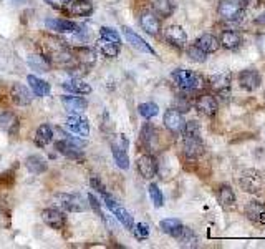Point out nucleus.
I'll return each instance as SVG.
<instances>
[{
    "label": "nucleus",
    "mask_w": 265,
    "mask_h": 249,
    "mask_svg": "<svg viewBox=\"0 0 265 249\" xmlns=\"http://www.w3.org/2000/svg\"><path fill=\"white\" fill-rule=\"evenodd\" d=\"M260 83H262V76L255 69H245L239 73V85L245 92H255Z\"/></svg>",
    "instance_id": "nucleus-8"
},
{
    "label": "nucleus",
    "mask_w": 265,
    "mask_h": 249,
    "mask_svg": "<svg viewBox=\"0 0 265 249\" xmlns=\"http://www.w3.org/2000/svg\"><path fill=\"white\" fill-rule=\"evenodd\" d=\"M25 166L30 173H35V175H40V173H43V171H47V163H45L43 158L38 155H32L27 158Z\"/></svg>",
    "instance_id": "nucleus-33"
},
{
    "label": "nucleus",
    "mask_w": 265,
    "mask_h": 249,
    "mask_svg": "<svg viewBox=\"0 0 265 249\" xmlns=\"http://www.w3.org/2000/svg\"><path fill=\"white\" fill-rule=\"evenodd\" d=\"M27 81H29L32 92H33L36 97H47V95L50 93V90H52L50 88V83H47L45 80L38 78V76H35V75L27 76Z\"/></svg>",
    "instance_id": "nucleus-27"
},
{
    "label": "nucleus",
    "mask_w": 265,
    "mask_h": 249,
    "mask_svg": "<svg viewBox=\"0 0 265 249\" xmlns=\"http://www.w3.org/2000/svg\"><path fill=\"white\" fill-rule=\"evenodd\" d=\"M43 50H45V55H47V60L53 62V63L66 65V63L73 62V53L68 50L66 43L58 37L45 38Z\"/></svg>",
    "instance_id": "nucleus-1"
},
{
    "label": "nucleus",
    "mask_w": 265,
    "mask_h": 249,
    "mask_svg": "<svg viewBox=\"0 0 265 249\" xmlns=\"http://www.w3.org/2000/svg\"><path fill=\"white\" fill-rule=\"evenodd\" d=\"M136 165H138L139 175L146 179H153L154 176L158 175V161L151 155L139 156L138 160H136Z\"/></svg>",
    "instance_id": "nucleus-12"
},
{
    "label": "nucleus",
    "mask_w": 265,
    "mask_h": 249,
    "mask_svg": "<svg viewBox=\"0 0 265 249\" xmlns=\"http://www.w3.org/2000/svg\"><path fill=\"white\" fill-rule=\"evenodd\" d=\"M159 228H161L163 233H166L169 234V236H172V238H177L181 234V231H182V223L179 219H176V218H166V219H163L161 223H159Z\"/></svg>",
    "instance_id": "nucleus-28"
},
{
    "label": "nucleus",
    "mask_w": 265,
    "mask_h": 249,
    "mask_svg": "<svg viewBox=\"0 0 265 249\" xmlns=\"http://www.w3.org/2000/svg\"><path fill=\"white\" fill-rule=\"evenodd\" d=\"M62 103H63V107H65V110L70 113H81L88 108V102L81 97H75V95L62 97Z\"/></svg>",
    "instance_id": "nucleus-22"
},
{
    "label": "nucleus",
    "mask_w": 265,
    "mask_h": 249,
    "mask_svg": "<svg viewBox=\"0 0 265 249\" xmlns=\"http://www.w3.org/2000/svg\"><path fill=\"white\" fill-rule=\"evenodd\" d=\"M219 42H221V47H224L226 50H235L242 45V37L239 32L235 30H226L222 32Z\"/></svg>",
    "instance_id": "nucleus-25"
},
{
    "label": "nucleus",
    "mask_w": 265,
    "mask_h": 249,
    "mask_svg": "<svg viewBox=\"0 0 265 249\" xmlns=\"http://www.w3.org/2000/svg\"><path fill=\"white\" fill-rule=\"evenodd\" d=\"M66 126L73 131V133L80 135L81 138H86L90 135V123H88V120L83 118L80 113H75V115L68 116Z\"/></svg>",
    "instance_id": "nucleus-14"
},
{
    "label": "nucleus",
    "mask_w": 265,
    "mask_h": 249,
    "mask_svg": "<svg viewBox=\"0 0 265 249\" xmlns=\"http://www.w3.org/2000/svg\"><path fill=\"white\" fill-rule=\"evenodd\" d=\"M196 108H198V111L202 113L204 116H214L219 110V102L214 95L204 93L196 100Z\"/></svg>",
    "instance_id": "nucleus-10"
},
{
    "label": "nucleus",
    "mask_w": 265,
    "mask_h": 249,
    "mask_svg": "<svg viewBox=\"0 0 265 249\" xmlns=\"http://www.w3.org/2000/svg\"><path fill=\"white\" fill-rule=\"evenodd\" d=\"M88 201H90V206L93 208L95 213L99 216V218H103V213H101V208H99V203H98V199L93 196V194H88Z\"/></svg>",
    "instance_id": "nucleus-45"
},
{
    "label": "nucleus",
    "mask_w": 265,
    "mask_h": 249,
    "mask_svg": "<svg viewBox=\"0 0 265 249\" xmlns=\"http://www.w3.org/2000/svg\"><path fill=\"white\" fill-rule=\"evenodd\" d=\"M217 199L222 206H232L235 203V193L229 184H222L217 189Z\"/></svg>",
    "instance_id": "nucleus-35"
},
{
    "label": "nucleus",
    "mask_w": 265,
    "mask_h": 249,
    "mask_svg": "<svg viewBox=\"0 0 265 249\" xmlns=\"http://www.w3.org/2000/svg\"><path fill=\"white\" fill-rule=\"evenodd\" d=\"M164 38L176 48H184L187 43V34L181 25H171L164 30Z\"/></svg>",
    "instance_id": "nucleus-9"
},
{
    "label": "nucleus",
    "mask_w": 265,
    "mask_h": 249,
    "mask_svg": "<svg viewBox=\"0 0 265 249\" xmlns=\"http://www.w3.org/2000/svg\"><path fill=\"white\" fill-rule=\"evenodd\" d=\"M90 184H91V188H93V189H97L98 193H101V194L106 193V188H104V184H103L101 181H99L98 178H95V176L90 179Z\"/></svg>",
    "instance_id": "nucleus-46"
},
{
    "label": "nucleus",
    "mask_w": 265,
    "mask_h": 249,
    "mask_svg": "<svg viewBox=\"0 0 265 249\" xmlns=\"http://www.w3.org/2000/svg\"><path fill=\"white\" fill-rule=\"evenodd\" d=\"M10 97L13 100V103L18 107H27L32 103V92L27 87H24V85L20 83H15L12 87V92H10Z\"/></svg>",
    "instance_id": "nucleus-20"
},
{
    "label": "nucleus",
    "mask_w": 265,
    "mask_h": 249,
    "mask_svg": "<svg viewBox=\"0 0 265 249\" xmlns=\"http://www.w3.org/2000/svg\"><path fill=\"white\" fill-rule=\"evenodd\" d=\"M182 151L187 158H199L204 153V143L200 142V137H184L182 143Z\"/></svg>",
    "instance_id": "nucleus-16"
},
{
    "label": "nucleus",
    "mask_w": 265,
    "mask_h": 249,
    "mask_svg": "<svg viewBox=\"0 0 265 249\" xmlns=\"http://www.w3.org/2000/svg\"><path fill=\"white\" fill-rule=\"evenodd\" d=\"M45 2L53 7H65V5H70L71 0H45Z\"/></svg>",
    "instance_id": "nucleus-47"
},
{
    "label": "nucleus",
    "mask_w": 265,
    "mask_h": 249,
    "mask_svg": "<svg viewBox=\"0 0 265 249\" xmlns=\"http://www.w3.org/2000/svg\"><path fill=\"white\" fill-rule=\"evenodd\" d=\"M53 140V128L50 125H40L35 133V143L38 146H47Z\"/></svg>",
    "instance_id": "nucleus-31"
},
{
    "label": "nucleus",
    "mask_w": 265,
    "mask_h": 249,
    "mask_svg": "<svg viewBox=\"0 0 265 249\" xmlns=\"http://www.w3.org/2000/svg\"><path fill=\"white\" fill-rule=\"evenodd\" d=\"M99 35H101L103 38L109 40V42H115L116 45H121L120 34H118L115 29H111V27H101V29H99Z\"/></svg>",
    "instance_id": "nucleus-42"
},
{
    "label": "nucleus",
    "mask_w": 265,
    "mask_h": 249,
    "mask_svg": "<svg viewBox=\"0 0 265 249\" xmlns=\"http://www.w3.org/2000/svg\"><path fill=\"white\" fill-rule=\"evenodd\" d=\"M172 80L181 90H186V92H198L204 87V78L196 71L184 70V69H177L172 71Z\"/></svg>",
    "instance_id": "nucleus-2"
},
{
    "label": "nucleus",
    "mask_w": 265,
    "mask_h": 249,
    "mask_svg": "<svg viewBox=\"0 0 265 249\" xmlns=\"http://www.w3.org/2000/svg\"><path fill=\"white\" fill-rule=\"evenodd\" d=\"M55 201H57L58 206H62L63 210L70 213H80L86 210L85 199L78 196V194H57Z\"/></svg>",
    "instance_id": "nucleus-7"
},
{
    "label": "nucleus",
    "mask_w": 265,
    "mask_h": 249,
    "mask_svg": "<svg viewBox=\"0 0 265 249\" xmlns=\"http://www.w3.org/2000/svg\"><path fill=\"white\" fill-rule=\"evenodd\" d=\"M148 191H149V198H151V201H153V205L156 208H161L164 205V196H163V193H161V189H159L158 184L151 183Z\"/></svg>",
    "instance_id": "nucleus-40"
},
{
    "label": "nucleus",
    "mask_w": 265,
    "mask_h": 249,
    "mask_svg": "<svg viewBox=\"0 0 265 249\" xmlns=\"http://www.w3.org/2000/svg\"><path fill=\"white\" fill-rule=\"evenodd\" d=\"M211 85L214 88L217 90H222V88H229L231 85V73H219V75H214L211 76Z\"/></svg>",
    "instance_id": "nucleus-39"
},
{
    "label": "nucleus",
    "mask_w": 265,
    "mask_h": 249,
    "mask_svg": "<svg viewBox=\"0 0 265 249\" xmlns=\"http://www.w3.org/2000/svg\"><path fill=\"white\" fill-rule=\"evenodd\" d=\"M63 88L66 90V92H70L73 95H88L91 93V87L88 83H85L83 80H80V78H71V80H68L63 83Z\"/></svg>",
    "instance_id": "nucleus-26"
},
{
    "label": "nucleus",
    "mask_w": 265,
    "mask_h": 249,
    "mask_svg": "<svg viewBox=\"0 0 265 249\" xmlns=\"http://www.w3.org/2000/svg\"><path fill=\"white\" fill-rule=\"evenodd\" d=\"M156 130H154L153 125L146 123L143 126V130H141V142L146 148L149 149V151H154V148H156Z\"/></svg>",
    "instance_id": "nucleus-29"
},
{
    "label": "nucleus",
    "mask_w": 265,
    "mask_h": 249,
    "mask_svg": "<svg viewBox=\"0 0 265 249\" xmlns=\"http://www.w3.org/2000/svg\"><path fill=\"white\" fill-rule=\"evenodd\" d=\"M179 241V246L181 248H198L199 246V239L196 236V233L191 228H182L181 234L176 238Z\"/></svg>",
    "instance_id": "nucleus-30"
},
{
    "label": "nucleus",
    "mask_w": 265,
    "mask_h": 249,
    "mask_svg": "<svg viewBox=\"0 0 265 249\" xmlns=\"http://www.w3.org/2000/svg\"><path fill=\"white\" fill-rule=\"evenodd\" d=\"M139 24H141V29L149 35H158L159 30H161V20L158 19L156 13H151V12L143 13L139 19Z\"/></svg>",
    "instance_id": "nucleus-19"
},
{
    "label": "nucleus",
    "mask_w": 265,
    "mask_h": 249,
    "mask_svg": "<svg viewBox=\"0 0 265 249\" xmlns=\"http://www.w3.org/2000/svg\"><path fill=\"white\" fill-rule=\"evenodd\" d=\"M244 213L249 221L259 224H265V205L260 201H250L245 205Z\"/></svg>",
    "instance_id": "nucleus-15"
},
{
    "label": "nucleus",
    "mask_w": 265,
    "mask_h": 249,
    "mask_svg": "<svg viewBox=\"0 0 265 249\" xmlns=\"http://www.w3.org/2000/svg\"><path fill=\"white\" fill-rule=\"evenodd\" d=\"M42 219H43L45 224L50 226V228H53V229H62L66 223L65 214H63L60 210H55V208H48V210H45L42 213Z\"/></svg>",
    "instance_id": "nucleus-17"
},
{
    "label": "nucleus",
    "mask_w": 265,
    "mask_h": 249,
    "mask_svg": "<svg viewBox=\"0 0 265 249\" xmlns=\"http://www.w3.org/2000/svg\"><path fill=\"white\" fill-rule=\"evenodd\" d=\"M0 128L8 135H15L18 133V128H20V120L17 118L15 113L3 111L2 115H0Z\"/></svg>",
    "instance_id": "nucleus-23"
},
{
    "label": "nucleus",
    "mask_w": 265,
    "mask_h": 249,
    "mask_svg": "<svg viewBox=\"0 0 265 249\" xmlns=\"http://www.w3.org/2000/svg\"><path fill=\"white\" fill-rule=\"evenodd\" d=\"M132 233H134V238L138 239V241H144V239L149 238V226L146 223H138L132 226Z\"/></svg>",
    "instance_id": "nucleus-43"
},
{
    "label": "nucleus",
    "mask_w": 265,
    "mask_h": 249,
    "mask_svg": "<svg viewBox=\"0 0 265 249\" xmlns=\"http://www.w3.org/2000/svg\"><path fill=\"white\" fill-rule=\"evenodd\" d=\"M45 25H47V29L58 32V34H71V32L78 30V25L75 22L62 20V19H47L45 20Z\"/></svg>",
    "instance_id": "nucleus-21"
},
{
    "label": "nucleus",
    "mask_w": 265,
    "mask_h": 249,
    "mask_svg": "<svg viewBox=\"0 0 265 249\" xmlns=\"http://www.w3.org/2000/svg\"><path fill=\"white\" fill-rule=\"evenodd\" d=\"M176 110H179L181 113H186L191 110V102L186 100V97H177L176 98Z\"/></svg>",
    "instance_id": "nucleus-44"
},
{
    "label": "nucleus",
    "mask_w": 265,
    "mask_h": 249,
    "mask_svg": "<svg viewBox=\"0 0 265 249\" xmlns=\"http://www.w3.org/2000/svg\"><path fill=\"white\" fill-rule=\"evenodd\" d=\"M138 111H139V115L143 116V118L146 120H151V118H154V116L159 113V108L156 103H153V102H148V103H141V105L138 107Z\"/></svg>",
    "instance_id": "nucleus-37"
},
{
    "label": "nucleus",
    "mask_w": 265,
    "mask_h": 249,
    "mask_svg": "<svg viewBox=\"0 0 265 249\" xmlns=\"http://www.w3.org/2000/svg\"><path fill=\"white\" fill-rule=\"evenodd\" d=\"M93 10V3L90 0H75L70 2V12L76 17H85Z\"/></svg>",
    "instance_id": "nucleus-34"
},
{
    "label": "nucleus",
    "mask_w": 265,
    "mask_h": 249,
    "mask_svg": "<svg viewBox=\"0 0 265 249\" xmlns=\"http://www.w3.org/2000/svg\"><path fill=\"white\" fill-rule=\"evenodd\" d=\"M103 198H104V203H106V206H108V210L115 214V218L120 221V223L125 226L126 229H132V226H134V219H132V216H131V213L126 210V208H123L120 203H116L115 199H113L111 196H109L108 193H104L103 194Z\"/></svg>",
    "instance_id": "nucleus-6"
},
{
    "label": "nucleus",
    "mask_w": 265,
    "mask_h": 249,
    "mask_svg": "<svg viewBox=\"0 0 265 249\" xmlns=\"http://www.w3.org/2000/svg\"><path fill=\"white\" fill-rule=\"evenodd\" d=\"M128 140L125 135H116L115 140L111 143V153L113 158H115V163L118 165V168L128 170L130 168V156H128Z\"/></svg>",
    "instance_id": "nucleus-4"
},
{
    "label": "nucleus",
    "mask_w": 265,
    "mask_h": 249,
    "mask_svg": "<svg viewBox=\"0 0 265 249\" xmlns=\"http://www.w3.org/2000/svg\"><path fill=\"white\" fill-rule=\"evenodd\" d=\"M196 45H198L202 52L207 53V55H209V53L217 52V50L221 48V42H219V38L216 37V35H212V34L200 35V37L196 40Z\"/></svg>",
    "instance_id": "nucleus-24"
},
{
    "label": "nucleus",
    "mask_w": 265,
    "mask_h": 249,
    "mask_svg": "<svg viewBox=\"0 0 265 249\" xmlns=\"http://www.w3.org/2000/svg\"><path fill=\"white\" fill-rule=\"evenodd\" d=\"M97 47L101 50V53L108 58H116L120 55V45H116L115 42H109L106 38H99L97 42Z\"/></svg>",
    "instance_id": "nucleus-32"
},
{
    "label": "nucleus",
    "mask_w": 265,
    "mask_h": 249,
    "mask_svg": "<svg viewBox=\"0 0 265 249\" xmlns=\"http://www.w3.org/2000/svg\"><path fill=\"white\" fill-rule=\"evenodd\" d=\"M123 34H125V37L128 40V43L131 45L132 48H136V50H139V52H143V53H149V55H156V52H154V48L151 47V45L146 42L144 38H141L138 34H134L131 29H128V27H125L123 29Z\"/></svg>",
    "instance_id": "nucleus-13"
},
{
    "label": "nucleus",
    "mask_w": 265,
    "mask_h": 249,
    "mask_svg": "<svg viewBox=\"0 0 265 249\" xmlns=\"http://www.w3.org/2000/svg\"><path fill=\"white\" fill-rule=\"evenodd\" d=\"M254 24H255V25H260V27H265V12L260 13L259 17H255Z\"/></svg>",
    "instance_id": "nucleus-48"
},
{
    "label": "nucleus",
    "mask_w": 265,
    "mask_h": 249,
    "mask_svg": "<svg viewBox=\"0 0 265 249\" xmlns=\"http://www.w3.org/2000/svg\"><path fill=\"white\" fill-rule=\"evenodd\" d=\"M153 8H154V13L161 17H169L172 13V10H174L171 0H153Z\"/></svg>",
    "instance_id": "nucleus-36"
},
{
    "label": "nucleus",
    "mask_w": 265,
    "mask_h": 249,
    "mask_svg": "<svg viewBox=\"0 0 265 249\" xmlns=\"http://www.w3.org/2000/svg\"><path fill=\"white\" fill-rule=\"evenodd\" d=\"M181 133L184 135V137H200V125L196 120L186 121Z\"/></svg>",
    "instance_id": "nucleus-41"
},
{
    "label": "nucleus",
    "mask_w": 265,
    "mask_h": 249,
    "mask_svg": "<svg viewBox=\"0 0 265 249\" xmlns=\"http://www.w3.org/2000/svg\"><path fill=\"white\" fill-rule=\"evenodd\" d=\"M164 126L171 131V133H181L182 128H184V116H182V113L179 110H176V108H171V110H166L164 113Z\"/></svg>",
    "instance_id": "nucleus-11"
},
{
    "label": "nucleus",
    "mask_w": 265,
    "mask_h": 249,
    "mask_svg": "<svg viewBox=\"0 0 265 249\" xmlns=\"http://www.w3.org/2000/svg\"><path fill=\"white\" fill-rule=\"evenodd\" d=\"M264 183H265L264 176L257 170H245L239 178L240 188L245 193H259L264 188Z\"/></svg>",
    "instance_id": "nucleus-5"
},
{
    "label": "nucleus",
    "mask_w": 265,
    "mask_h": 249,
    "mask_svg": "<svg viewBox=\"0 0 265 249\" xmlns=\"http://www.w3.org/2000/svg\"><path fill=\"white\" fill-rule=\"evenodd\" d=\"M187 57H189L191 62H196V63H204L207 60V53L202 52L198 45H191V47H187Z\"/></svg>",
    "instance_id": "nucleus-38"
},
{
    "label": "nucleus",
    "mask_w": 265,
    "mask_h": 249,
    "mask_svg": "<svg viewBox=\"0 0 265 249\" xmlns=\"http://www.w3.org/2000/svg\"><path fill=\"white\" fill-rule=\"evenodd\" d=\"M260 2H262V0H242L244 7H257Z\"/></svg>",
    "instance_id": "nucleus-49"
},
{
    "label": "nucleus",
    "mask_w": 265,
    "mask_h": 249,
    "mask_svg": "<svg viewBox=\"0 0 265 249\" xmlns=\"http://www.w3.org/2000/svg\"><path fill=\"white\" fill-rule=\"evenodd\" d=\"M217 13L226 22H239L244 17L242 0H221L217 5Z\"/></svg>",
    "instance_id": "nucleus-3"
},
{
    "label": "nucleus",
    "mask_w": 265,
    "mask_h": 249,
    "mask_svg": "<svg viewBox=\"0 0 265 249\" xmlns=\"http://www.w3.org/2000/svg\"><path fill=\"white\" fill-rule=\"evenodd\" d=\"M73 60L78 62L83 69H90L97 63V53L93 52L91 48H86V47H78L73 50Z\"/></svg>",
    "instance_id": "nucleus-18"
}]
</instances>
